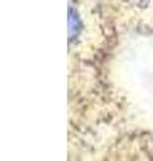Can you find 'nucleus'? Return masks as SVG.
Here are the masks:
<instances>
[{
  "label": "nucleus",
  "instance_id": "obj_1",
  "mask_svg": "<svg viewBox=\"0 0 153 161\" xmlns=\"http://www.w3.org/2000/svg\"><path fill=\"white\" fill-rule=\"evenodd\" d=\"M140 2H141V0H140Z\"/></svg>",
  "mask_w": 153,
  "mask_h": 161
}]
</instances>
